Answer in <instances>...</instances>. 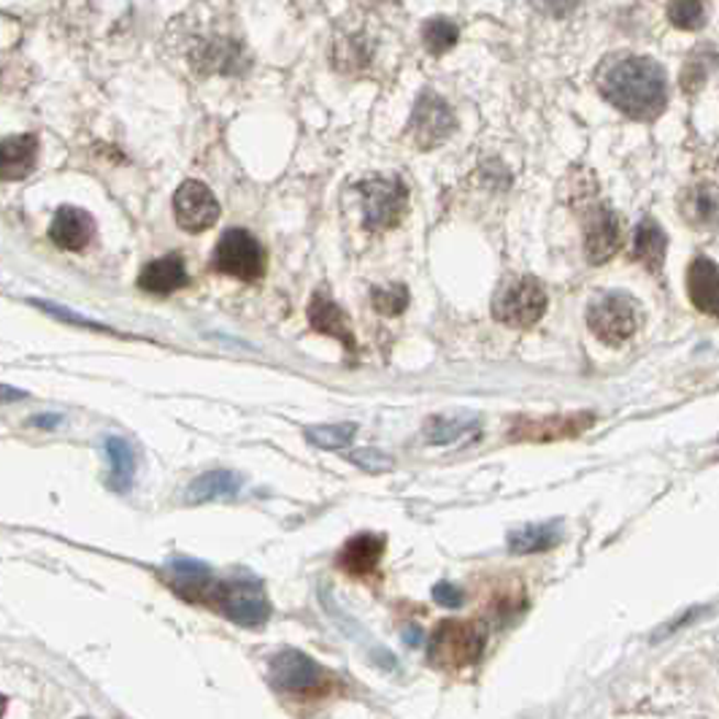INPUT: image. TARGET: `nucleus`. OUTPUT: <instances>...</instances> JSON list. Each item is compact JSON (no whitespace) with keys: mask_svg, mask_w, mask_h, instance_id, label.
<instances>
[{"mask_svg":"<svg viewBox=\"0 0 719 719\" xmlns=\"http://www.w3.org/2000/svg\"><path fill=\"white\" fill-rule=\"evenodd\" d=\"M600 92L611 106L633 120H654L665 109V74L650 57H624L604 70Z\"/></svg>","mask_w":719,"mask_h":719,"instance_id":"1","label":"nucleus"},{"mask_svg":"<svg viewBox=\"0 0 719 719\" xmlns=\"http://www.w3.org/2000/svg\"><path fill=\"white\" fill-rule=\"evenodd\" d=\"M198 604L211 606V609L225 615L228 620L244 624V628H257L270 617V604L265 598L263 587L250 579H209Z\"/></svg>","mask_w":719,"mask_h":719,"instance_id":"2","label":"nucleus"},{"mask_svg":"<svg viewBox=\"0 0 719 719\" xmlns=\"http://www.w3.org/2000/svg\"><path fill=\"white\" fill-rule=\"evenodd\" d=\"M487 644V628L471 620H444L430 635V663L439 668H468L482 657Z\"/></svg>","mask_w":719,"mask_h":719,"instance_id":"3","label":"nucleus"},{"mask_svg":"<svg viewBox=\"0 0 719 719\" xmlns=\"http://www.w3.org/2000/svg\"><path fill=\"white\" fill-rule=\"evenodd\" d=\"M546 303H550V298H546L544 287L530 276H522V279L500 287L493 300V314L495 320L509 328H530L544 317Z\"/></svg>","mask_w":719,"mask_h":719,"instance_id":"4","label":"nucleus"},{"mask_svg":"<svg viewBox=\"0 0 719 719\" xmlns=\"http://www.w3.org/2000/svg\"><path fill=\"white\" fill-rule=\"evenodd\" d=\"M360 200H363L365 228L381 233L390 230L403 220L406 211V187L400 179L392 176H379V179H365L357 185Z\"/></svg>","mask_w":719,"mask_h":719,"instance_id":"5","label":"nucleus"},{"mask_svg":"<svg viewBox=\"0 0 719 719\" xmlns=\"http://www.w3.org/2000/svg\"><path fill=\"white\" fill-rule=\"evenodd\" d=\"M214 268L241 281H255L265 274L261 241L246 230H228L214 250Z\"/></svg>","mask_w":719,"mask_h":719,"instance_id":"6","label":"nucleus"},{"mask_svg":"<svg viewBox=\"0 0 719 719\" xmlns=\"http://www.w3.org/2000/svg\"><path fill=\"white\" fill-rule=\"evenodd\" d=\"M587 325L604 344L620 346L639 328V311L628 295L609 292L589 306Z\"/></svg>","mask_w":719,"mask_h":719,"instance_id":"7","label":"nucleus"},{"mask_svg":"<svg viewBox=\"0 0 719 719\" xmlns=\"http://www.w3.org/2000/svg\"><path fill=\"white\" fill-rule=\"evenodd\" d=\"M409 131L420 150H435V146L444 144L452 131H455V114H452L450 106L439 96L422 92V98L417 100L414 114H411Z\"/></svg>","mask_w":719,"mask_h":719,"instance_id":"8","label":"nucleus"},{"mask_svg":"<svg viewBox=\"0 0 719 719\" xmlns=\"http://www.w3.org/2000/svg\"><path fill=\"white\" fill-rule=\"evenodd\" d=\"M176 222L187 233H203L220 220V203L214 192L200 181H185L174 196Z\"/></svg>","mask_w":719,"mask_h":719,"instance_id":"9","label":"nucleus"},{"mask_svg":"<svg viewBox=\"0 0 719 719\" xmlns=\"http://www.w3.org/2000/svg\"><path fill=\"white\" fill-rule=\"evenodd\" d=\"M270 682H274L279 689H287V693H311V689H320L325 685V671L314 663L311 657H306L303 652H279L268 665Z\"/></svg>","mask_w":719,"mask_h":719,"instance_id":"10","label":"nucleus"},{"mask_svg":"<svg viewBox=\"0 0 719 719\" xmlns=\"http://www.w3.org/2000/svg\"><path fill=\"white\" fill-rule=\"evenodd\" d=\"M622 246V230L620 220L611 209L606 206H598L587 214L585 220V252L587 261L600 265L609 257H615V252Z\"/></svg>","mask_w":719,"mask_h":719,"instance_id":"11","label":"nucleus"},{"mask_svg":"<svg viewBox=\"0 0 719 719\" xmlns=\"http://www.w3.org/2000/svg\"><path fill=\"white\" fill-rule=\"evenodd\" d=\"M49 235L60 250L81 252L90 244L92 235H96V222H92V217L87 214V211L66 206V209L57 211L55 220H52Z\"/></svg>","mask_w":719,"mask_h":719,"instance_id":"12","label":"nucleus"},{"mask_svg":"<svg viewBox=\"0 0 719 719\" xmlns=\"http://www.w3.org/2000/svg\"><path fill=\"white\" fill-rule=\"evenodd\" d=\"M589 422H593V414H557L552 420H528L517 422L511 435L520 441H555V439H568V435L582 433Z\"/></svg>","mask_w":719,"mask_h":719,"instance_id":"13","label":"nucleus"},{"mask_svg":"<svg viewBox=\"0 0 719 719\" xmlns=\"http://www.w3.org/2000/svg\"><path fill=\"white\" fill-rule=\"evenodd\" d=\"M38 161V139L35 135H9L0 141V179H25Z\"/></svg>","mask_w":719,"mask_h":719,"instance_id":"14","label":"nucleus"},{"mask_svg":"<svg viewBox=\"0 0 719 719\" xmlns=\"http://www.w3.org/2000/svg\"><path fill=\"white\" fill-rule=\"evenodd\" d=\"M687 292L689 300L695 303V309H700L704 314L717 317L719 311V274L717 265L706 257H698L693 261L687 270Z\"/></svg>","mask_w":719,"mask_h":719,"instance_id":"15","label":"nucleus"},{"mask_svg":"<svg viewBox=\"0 0 719 719\" xmlns=\"http://www.w3.org/2000/svg\"><path fill=\"white\" fill-rule=\"evenodd\" d=\"M187 285V268L181 255H165L161 261L150 263L139 276L141 290L152 295H170Z\"/></svg>","mask_w":719,"mask_h":719,"instance_id":"16","label":"nucleus"},{"mask_svg":"<svg viewBox=\"0 0 719 719\" xmlns=\"http://www.w3.org/2000/svg\"><path fill=\"white\" fill-rule=\"evenodd\" d=\"M381 555H385V539L374 533H360L355 539L346 541V546L339 555V565L346 574L363 576L379 565Z\"/></svg>","mask_w":719,"mask_h":719,"instance_id":"17","label":"nucleus"},{"mask_svg":"<svg viewBox=\"0 0 719 719\" xmlns=\"http://www.w3.org/2000/svg\"><path fill=\"white\" fill-rule=\"evenodd\" d=\"M309 322L314 330H320V333L325 335H333V339H339L346 350L355 352V335H352L344 311H341L339 306H335L330 298H325L322 292H317L314 298H311Z\"/></svg>","mask_w":719,"mask_h":719,"instance_id":"18","label":"nucleus"},{"mask_svg":"<svg viewBox=\"0 0 719 719\" xmlns=\"http://www.w3.org/2000/svg\"><path fill=\"white\" fill-rule=\"evenodd\" d=\"M244 485L239 474L233 471H209V474L192 479V485L187 487L185 498L187 504H209V500H228L235 498Z\"/></svg>","mask_w":719,"mask_h":719,"instance_id":"19","label":"nucleus"},{"mask_svg":"<svg viewBox=\"0 0 719 719\" xmlns=\"http://www.w3.org/2000/svg\"><path fill=\"white\" fill-rule=\"evenodd\" d=\"M563 541V524L560 522H539L524 524L509 533V550L515 555H535V552H546Z\"/></svg>","mask_w":719,"mask_h":719,"instance_id":"20","label":"nucleus"},{"mask_svg":"<svg viewBox=\"0 0 719 719\" xmlns=\"http://www.w3.org/2000/svg\"><path fill=\"white\" fill-rule=\"evenodd\" d=\"M106 457H109L111 474H109V487L117 493H128L133 485L135 476V452L133 446L128 444L120 435H109L106 439Z\"/></svg>","mask_w":719,"mask_h":719,"instance_id":"21","label":"nucleus"},{"mask_svg":"<svg viewBox=\"0 0 719 719\" xmlns=\"http://www.w3.org/2000/svg\"><path fill=\"white\" fill-rule=\"evenodd\" d=\"M665 246H668V241H665L663 228L646 217V220L635 228V239H633L635 261H641L644 265H650L652 270H657L660 265H663Z\"/></svg>","mask_w":719,"mask_h":719,"instance_id":"22","label":"nucleus"},{"mask_svg":"<svg viewBox=\"0 0 719 719\" xmlns=\"http://www.w3.org/2000/svg\"><path fill=\"white\" fill-rule=\"evenodd\" d=\"M479 422L476 420H460V417H433L428 422L425 435L430 444H450V441L463 439V435L476 433Z\"/></svg>","mask_w":719,"mask_h":719,"instance_id":"23","label":"nucleus"},{"mask_svg":"<svg viewBox=\"0 0 719 719\" xmlns=\"http://www.w3.org/2000/svg\"><path fill=\"white\" fill-rule=\"evenodd\" d=\"M422 38H425V46L433 52V55H444V52H450L452 46L457 44L460 27L455 22L435 16V20L425 22V27H422Z\"/></svg>","mask_w":719,"mask_h":719,"instance_id":"24","label":"nucleus"},{"mask_svg":"<svg viewBox=\"0 0 719 719\" xmlns=\"http://www.w3.org/2000/svg\"><path fill=\"white\" fill-rule=\"evenodd\" d=\"M357 428L352 422H341V425H320L306 430V439L311 444L322 446V450H344L346 444H352Z\"/></svg>","mask_w":719,"mask_h":719,"instance_id":"25","label":"nucleus"},{"mask_svg":"<svg viewBox=\"0 0 719 719\" xmlns=\"http://www.w3.org/2000/svg\"><path fill=\"white\" fill-rule=\"evenodd\" d=\"M668 16L682 31H698L706 22L704 0H671Z\"/></svg>","mask_w":719,"mask_h":719,"instance_id":"26","label":"nucleus"},{"mask_svg":"<svg viewBox=\"0 0 719 719\" xmlns=\"http://www.w3.org/2000/svg\"><path fill=\"white\" fill-rule=\"evenodd\" d=\"M370 303H374V309L379 311V314L395 317L409 306V292H406V287L400 285L379 287V290L370 292Z\"/></svg>","mask_w":719,"mask_h":719,"instance_id":"27","label":"nucleus"},{"mask_svg":"<svg viewBox=\"0 0 719 719\" xmlns=\"http://www.w3.org/2000/svg\"><path fill=\"white\" fill-rule=\"evenodd\" d=\"M352 463L360 465V468L370 471V474H381V471H390L392 468V460L385 455V452H376V450H357L352 452Z\"/></svg>","mask_w":719,"mask_h":719,"instance_id":"28","label":"nucleus"},{"mask_svg":"<svg viewBox=\"0 0 719 719\" xmlns=\"http://www.w3.org/2000/svg\"><path fill=\"white\" fill-rule=\"evenodd\" d=\"M579 3L582 0H533L535 9L544 11V14H550V16H557V20L568 16L571 11H576V5Z\"/></svg>","mask_w":719,"mask_h":719,"instance_id":"29","label":"nucleus"},{"mask_svg":"<svg viewBox=\"0 0 719 719\" xmlns=\"http://www.w3.org/2000/svg\"><path fill=\"white\" fill-rule=\"evenodd\" d=\"M433 598L439 600L441 606H446V609H457V606H463V589H457L455 585H435L433 589Z\"/></svg>","mask_w":719,"mask_h":719,"instance_id":"30","label":"nucleus"},{"mask_svg":"<svg viewBox=\"0 0 719 719\" xmlns=\"http://www.w3.org/2000/svg\"><path fill=\"white\" fill-rule=\"evenodd\" d=\"M22 398H25V392H22V390H14V387L0 385V403H14V400H22Z\"/></svg>","mask_w":719,"mask_h":719,"instance_id":"31","label":"nucleus"},{"mask_svg":"<svg viewBox=\"0 0 719 719\" xmlns=\"http://www.w3.org/2000/svg\"><path fill=\"white\" fill-rule=\"evenodd\" d=\"M33 425H38V428H55V425H60V417L57 414H41V417H35L33 420Z\"/></svg>","mask_w":719,"mask_h":719,"instance_id":"32","label":"nucleus"},{"mask_svg":"<svg viewBox=\"0 0 719 719\" xmlns=\"http://www.w3.org/2000/svg\"><path fill=\"white\" fill-rule=\"evenodd\" d=\"M3 711H5V698L0 695V717H3Z\"/></svg>","mask_w":719,"mask_h":719,"instance_id":"33","label":"nucleus"}]
</instances>
